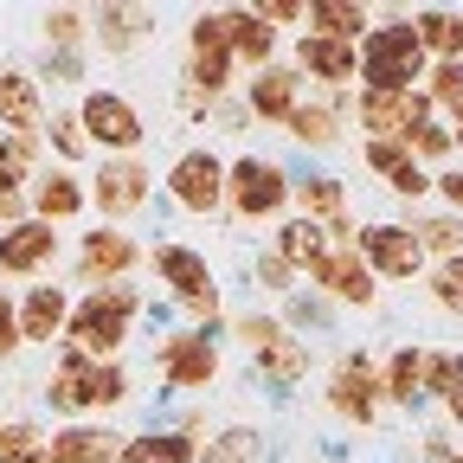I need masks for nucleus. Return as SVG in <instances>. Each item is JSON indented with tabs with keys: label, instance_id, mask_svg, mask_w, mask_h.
<instances>
[{
	"label": "nucleus",
	"instance_id": "obj_38",
	"mask_svg": "<svg viewBox=\"0 0 463 463\" xmlns=\"http://www.w3.org/2000/svg\"><path fill=\"white\" fill-rule=\"evenodd\" d=\"M45 425L39 419H0V463H39L45 457Z\"/></svg>",
	"mask_w": 463,
	"mask_h": 463
},
{
	"label": "nucleus",
	"instance_id": "obj_5",
	"mask_svg": "<svg viewBox=\"0 0 463 463\" xmlns=\"http://www.w3.org/2000/svg\"><path fill=\"white\" fill-rule=\"evenodd\" d=\"M148 367H155V380H161L167 392L200 399V392L219 386L225 354H219V335H206V328H167V335L148 347Z\"/></svg>",
	"mask_w": 463,
	"mask_h": 463
},
{
	"label": "nucleus",
	"instance_id": "obj_40",
	"mask_svg": "<svg viewBox=\"0 0 463 463\" xmlns=\"http://www.w3.org/2000/svg\"><path fill=\"white\" fill-rule=\"evenodd\" d=\"M425 97H431V109H444L450 123H457V116H463V58L425 71Z\"/></svg>",
	"mask_w": 463,
	"mask_h": 463
},
{
	"label": "nucleus",
	"instance_id": "obj_55",
	"mask_svg": "<svg viewBox=\"0 0 463 463\" xmlns=\"http://www.w3.org/2000/svg\"><path fill=\"white\" fill-rule=\"evenodd\" d=\"M450 136H457V155H463V116H457V123H450Z\"/></svg>",
	"mask_w": 463,
	"mask_h": 463
},
{
	"label": "nucleus",
	"instance_id": "obj_43",
	"mask_svg": "<svg viewBox=\"0 0 463 463\" xmlns=\"http://www.w3.org/2000/svg\"><path fill=\"white\" fill-rule=\"evenodd\" d=\"M405 148H412V161H419V167H431V161L457 155V136H450V123H438V116H431V123H425L412 142H405Z\"/></svg>",
	"mask_w": 463,
	"mask_h": 463
},
{
	"label": "nucleus",
	"instance_id": "obj_18",
	"mask_svg": "<svg viewBox=\"0 0 463 463\" xmlns=\"http://www.w3.org/2000/svg\"><path fill=\"white\" fill-rule=\"evenodd\" d=\"M58 251H65L58 225L20 219V225H7V232H0V277H52Z\"/></svg>",
	"mask_w": 463,
	"mask_h": 463
},
{
	"label": "nucleus",
	"instance_id": "obj_35",
	"mask_svg": "<svg viewBox=\"0 0 463 463\" xmlns=\"http://www.w3.org/2000/svg\"><path fill=\"white\" fill-rule=\"evenodd\" d=\"M39 33H45V52H84L90 45V7H45Z\"/></svg>",
	"mask_w": 463,
	"mask_h": 463
},
{
	"label": "nucleus",
	"instance_id": "obj_44",
	"mask_svg": "<svg viewBox=\"0 0 463 463\" xmlns=\"http://www.w3.org/2000/svg\"><path fill=\"white\" fill-rule=\"evenodd\" d=\"M33 78H39V84H65V90H78V84H84V52H45Z\"/></svg>",
	"mask_w": 463,
	"mask_h": 463
},
{
	"label": "nucleus",
	"instance_id": "obj_4",
	"mask_svg": "<svg viewBox=\"0 0 463 463\" xmlns=\"http://www.w3.org/2000/svg\"><path fill=\"white\" fill-rule=\"evenodd\" d=\"M71 109H78V129H84V142H90L97 161H129V155H142V142H148V116L136 109L129 90L84 84Z\"/></svg>",
	"mask_w": 463,
	"mask_h": 463
},
{
	"label": "nucleus",
	"instance_id": "obj_36",
	"mask_svg": "<svg viewBox=\"0 0 463 463\" xmlns=\"http://www.w3.org/2000/svg\"><path fill=\"white\" fill-rule=\"evenodd\" d=\"M258 450H264L258 425H219V431L200 444V463H258Z\"/></svg>",
	"mask_w": 463,
	"mask_h": 463
},
{
	"label": "nucleus",
	"instance_id": "obj_24",
	"mask_svg": "<svg viewBox=\"0 0 463 463\" xmlns=\"http://www.w3.org/2000/svg\"><path fill=\"white\" fill-rule=\"evenodd\" d=\"M309 367H316V347H309V335H277V341H264L258 354H251V373L264 380V386H277V392H289V386H303L309 380Z\"/></svg>",
	"mask_w": 463,
	"mask_h": 463
},
{
	"label": "nucleus",
	"instance_id": "obj_41",
	"mask_svg": "<svg viewBox=\"0 0 463 463\" xmlns=\"http://www.w3.org/2000/svg\"><path fill=\"white\" fill-rule=\"evenodd\" d=\"M245 277H251V289H264V297H277V303H283V297H297V283H303L277 251H258V258L245 264Z\"/></svg>",
	"mask_w": 463,
	"mask_h": 463
},
{
	"label": "nucleus",
	"instance_id": "obj_19",
	"mask_svg": "<svg viewBox=\"0 0 463 463\" xmlns=\"http://www.w3.org/2000/svg\"><path fill=\"white\" fill-rule=\"evenodd\" d=\"M45 84L26 71V65H7L0 71V136H45Z\"/></svg>",
	"mask_w": 463,
	"mask_h": 463
},
{
	"label": "nucleus",
	"instance_id": "obj_33",
	"mask_svg": "<svg viewBox=\"0 0 463 463\" xmlns=\"http://www.w3.org/2000/svg\"><path fill=\"white\" fill-rule=\"evenodd\" d=\"M270 251H277V258H283L289 270L303 277V270H309V264H316V258L328 251V225H316V219H297V213H289V219L277 225V239H270Z\"/></svg>",
	"mask_w": 463,
	"mask_h": 463
},
{
	"label": "nucleus",
	"instance_id": "obj_7",
	"mask_svg": "<svg viewBox=\"0 0 463 463\" xmlns=\"http://www.w3.org/2000/svg\"><path fill=\"white\" fill-rule=\"evenodd\" d=\"M232 78H239V58L225 45V26L219 14H194L187 20V45H181V84L200 90L206 103L232 97Z\"/></svg>",
	"mask_w": 463,
	"mask_h": 463
},
{
	"label": "nucleus",
	"instance_id": "obj_52",
	"mask_svg": "<svg viewBox=\"0 0 463 463\" xmlns=\"http://www.w3.org/2000/svg\"><path fill=\"white\" fill-rule=\"evenodd\" d=\"M425 463H463V450H450V438H425Z\"/></svg>",
	"mask_w": 463,
	"mask_h": 463
},
{
	"label": "nucleus",
	"instance_id": "obj_12",
	"mask_svg": "<svg viewBox=\"0 0 463 463\" xmlns=\"http://www.w3.org/2000/svg\"><path fill=\"white\" fill-rule=\"evenodd\" d=\"M361 264L380 277V283H412L425 277V245H419V232L405 225V219H373L361 225Z\"/></svg>",
	"mask_w": 463,
	"mask_h": 463
},
{
	"label": "nucleus",
	"instance_id": "obj_23",
	"mask_svg": "<svg viewBox=\"0 0 463 463\" xmlns=\"http://www.w3.org/2000/svg\"><path fill=\"white\" fill-rule=\"evenodd\" d=\"M123 438H129V431H116V425H103V419H78V425H58V431L45 438V450H52V463H116Z\"/></svg>",
	"mask_w": 463,
	"mask_h": 463
},
{
	"label": "nucleus",
	"instance_id": "obj_34",
	"mask_svg": "<svg viewBox=\"0 0 463 463\" xmlns=\"http://www.w3.org/2000/svg\"><path fill=\"white\" fill-rule=\"evenodd\" d=\"M45 155H52L58 167H84V161H90V142H84V129H78V109H52V116H45Z\"/></svg>",
	"mask_w": 463,
	"mask_h": 463
},
{
	"label": "nucleus",
	"instance_id": "obj_32",
	"mask_svg": "<svg viewBox=\"0 0 463 463\" xmlns=\"http://www.w3.org/2000/svg\"><path fill=\"white\" fill-rule=\"evenodd\" d=\"M412 33H419V45H425L431 65L463 58V14H457V7H419V14H412Z\"/></svg>",
	"mask_w": 463,
	"mask_h": 463
},
{
	"label": "nucleus",
	"instance_id": "obj_15",
	"mask_svg": "<svg viewBox=\"0 0 463 463\" xmlns=\"http://www.w3.org/2000/svg\"><path fill=\"white\" fill-rule=\"evenodd\" d=\"M26 213L39 219V225H78L84 213H90V181L78 167H58V161H45L33 181H26Z\"/></svg>",
	"mask_w": 463,
	"mask_h": 463
},
{
	"label": "nucleus",
	"instance_id": "obj_31",
	"mask_svg": "<svg viewBox=\"0 0 463 463\" xmlns=\"http://www.w3.org/2000/svg\"><path fill=\"white\" fill-rule=\"evenodd\" d=\"M380 399L386 405H419L425 399V347H392L380 361Z\"/></svg>",
	"mask_w": 463,
	"mask_h": 463
},
{
	"label": "nucleus",
	"instance_id": "obj_16",
	"mask_svg": "<svg viewBox=\"0 0 463 463\" xmlns=\"http://www.w3.org/2000/svg\"><path fill=\"white\" fill-rule=\"evenodd\" d=\"M303 84H322V90H354L361 84V45H341V39H322V33H303L283 58Z\"/></svg>",
	"mask_w": 463,
	"mask_h": 463
},
{
	"label": "nucleus",
	"instance_id": "obj_8",
	"mask_svg": "<svg viewBox=\"0 0 463 463\" xmlns=\"http://www.w3.org/2000/svg\"><path fill=\"white\" fill-rule=\"evenodd\" d=\"M322 405L341 419V425H354V431H373L380 425V361H367L361 347H341V361L328 367V386H322Z\"/></svg>",
	"mask_w": 463,
	"mask_h": 463
},
{
	"label": "nucleus",
	"instance_id": "obj_49",
	"mask_svg": "<svg viewBox=\"0 0 463 463\" xmlns=\"http://www.w3.org/2000/svg\"><path fill=\"white\" fill-rule=\"evenodd\" d=\"M431 194L444 200V213H457V219H463V167H444V174H431Z\"/></svg>",
	"mask_w": 463,
	"mask_h": 463
},
{
	"label": "nucleus",
	"instance_id": "obj_30",
	"mask_svg": "<svg viewBox=\"0 0 463 463\" xmlns=\"http://www.w3.org/2000/svg\"><path fill=\"white\" fill-rule=\"evenodd\" d=\"M129 392H136V380H129V367H123V361H90V367H84V419H109V412H123Z\"/></svg>",
	"mask_w": 463,
	"mask_h": 463
},
{
	"label": "nucleus",
	"instance_id": "obj_53",
	"mask_svg": "<svg viewBox=\"0 0 463 463\" xmlns=\"http://www.w3.org/2000/svg\"><path fill=\"white\" fill-rule=\"evenodd\" d=\"M438 270H444V277H450V283L463 289V258H450V264H438Z\"/></svg>",
	"mask_w": 463,
	"mask_h": 463
},
{
	"label": "nucleus",
	"instance_id": "obj_3",
	"mask_svg": "<svg viewBox=\"0 0 463 463\" xmlns=\"http://www.w3.org/2000/svg\"><path fill=\"white\" fill-rule=\"evenodd\" d=\"M431 58L412 33V14L386 7L373 14V33L361 39V90H425Z\"/></svg>",
	"mask_w": 463,
	"mask_h": 463
},
{
	"label": "nucleus",
	"instance_id": "obj_25",
	"mask_svg": "<svg viewBox=\"0 0 463 463\" xmlns=\"http://www.w3.org/2000/svg\"><path fill=\"white\" fill-rule=\"evenodd\" d=\"M155 33V7H90V39L109 58H129Z\"/></svg>",
	"mask_w": 463,
	"mask_h": 463
},
{
	"label": "nucleus",
	"instance_id": "obj_14",
	"mask_svg": "<svg viewBox=\"0 0 463 463\" xmlns=\"http://www.w3.org/2000/svg\"><path fill=\"white\" fill-rule=\"evenodd\" d=\"M431 116H438V109H431L425 90H361L354 123L367 129V142H412Z\"/></svg>",
	"mask_w": 463,
	"mask_h": 463
},
{
	"label": "nucleus",
	"instance_id": "obj_11",
	"mask_svg": "<svg viewBox=\"0 0 463 463\" xmlns=\"http://www.w3.org/2000/svg\"><path fill=\"white\" fill-rule=\"evenodd\" d=\"M303 277H309V289H316L322 303H341V309H373L380 303V277L361 264V245H335L328 239V251Z\"/></svg>",
	"mask_w": 463,
	"mask_h": 463
},
{
	"label": "nucleus",
	"instance_id": "obj_45",
	"mask_svg": "<svg viewBox=\"0 0 463 463\" xmlns=\"http://www.w3.org/2000/svg\"><path fill=\"white\" fill-rule=\"evenodd\" d=\"M206 129H219V136H232V142H239V136L251 129V109H245L239 97H219V103L206 109Z\"/></svg>",
	"mask_w": 463,
	"mask_h": 463
},
{
	"label": "nucleus",
	"instance_id": "obj_27",
	"mask_svg": "<svg viewBox=\"0 0 463 463\" xmlns=\"http://www.w3.org/2000/svg\"><path fill=\"white\" fill-rule=\"evenodd\" d=\"M289 213L316 219V225L347 219V181H341V174H303V181L289 187Z\"/></svg>",
	"mask_w": 463,
	"mask_h": 463
},
{
	"label": "nucleus",
	"instance_id": "obj_28",
	"mask_svg": "<svg viewBox=\"0 0 463 463\" xmlns=\"http://www.w3.org/2000/svg\"><path fill=\"white\" fill-rule=\"evenodd\" d=\"M341 116L322 103V97H303L297 109H289V123H283V136L297 142V148H309V155H328V148H341Z\"/></svg>",
	"mask_w": 463,
	"mask_h": 463
},
{
	"label": "nucleus",
	"instance_id": "obj_1",
	"mask_svg": "<svg viewBox=\"0 0 463 463\" xmlns=\"http://www.w3.org/2000/svg\"><path fill=\"white\" fill-rule=\"evenodd\" d=\"M142 289L136 283H103V289H84L71 303V328H65V347H78L84 361H123V347L136 335V316H142Z\"/></svg>",
	"mask_w": 463,
	"mask_h": 463
},
{
	"label": "nucleus",
	"instance_id": "obj_13",
	"mask_svg": "<svg viewBox=\"0 0 463 463\" xmlns=\"http://www.w3.org/2000/svg\"><path fill=\"white\" fill-rule=\"evenodd\" d=\"M136 264H148V251L129 239L123 225H90V232H78V264H71V277H78L84 289L129 283V270H136Z\"/></svg>",
	"mask_w": 463,
	"mask_h": 463
},
{
	"label": "nucleus",
	"instance_id": "obj_46",
	"mask_svg": "<svg viewBox=\"0 0 463 463\" xmlns=\"http://www.w3.org/2000/svg\"><path fill=\"white\" fill-rule=\"evenodd\" d=\"M26 181H33V167L20 161L14 136H0V194H26Z\"/></svg>",
	"mask_w": 463,
	"mask_h": 463
},
{
	"label": "nucleus",
	"instance_id": "obj_54",
	"mask_svg": "<svg viewBox=\"0 0 463 463\" xmlns=\"http://www.w3.org/2000/svg\"><path fill=\"white\" fill-rule=\"evenodd\" d=\"M444 412H450V425H463V392H457V399H444Z\"/></svg>",
	"mask_w": 463,
	"mask_h": 463
},
{
	"label": "nucleus",
	"instance_id": "obj_37",
	"mask_svg": "<svg viewBox=\"0 0 463 463\" xmlns=\"http://www.w3.org/2000/svg\"><path fill=\"white\" fill-rule=\"evenodd\" d=\"M412 232H419L425 258H438V264L463 258V219H457V213H431V219H412Z\"/></svg>",
	"mask_w": 463,
	"mask_h": 463
},
{
	"label": "nucleus",
	"instance_id": "obj_39",
	"mask_svg": "<svg viewBox=\"0 0 463 463\" xmlns=\"http://www.w3.org/2000/svg\"><path fill=\"white\" fill-rule=\"evenodd\" d=\"M425 392L431 399L463 392V347H425Z\"/></svg>",
	"mask_w": 463,
	"mask_h": 463
},
{
	"label": "nucleus",
	"instance_id": "obj_21",
	"mask_svg": "<svg viewBox=\"0 0 463 463\" xmlns=\"http://www.w3.org/2000/svg\"><path fill=\"white\" fill-rule=\"evenodd\" d=\"M361 167L380 174L392 200H425V194H431V167H419L405 142H367V136H361Z\"/></svg>",
	"mask_w": 463,
	"mask_h": 463
},
{
	"label": "nucleus",
	"instance_id": "obj_6",
	"mask_svg": "<svg viewBox=\"0 0 463 463\" xmlns=\"http://www.w3.org/2000/svg\"><path fill=\"white\" fill-rule=\"evenodd\" d=\"M167 206L187 219H225V155L213 142H187L161 174Z\"/></svg>",
	"mask_w": 463,
	"mask_h": 463
},
{
	"label": "nucleus",
	"instance_id": "obj_10",
	"mask_svg": "<svg viewBox=\"0 0 463 463\" xmlns=\"http://www.w3.org/2000/svg\"><path fill=\"white\" fill-rule=\"evenodd\" d=\"M148 270L161 283V297L174 309H187V303H219V277H213V258L187 239H155L148 245Z\"/></svg>",
	"mask_w": 463,
	"mask_h": 463
},
{
	"label": "nucleus",
	"instance_id": "obj_51",
	"mask_svg": "<svg viewBox=\"0 0 463 463\" xmlns=\"http://www.w3.org/2000/svg\"><path fill=\"white\" fill-rule=\"evenodd\" d=\"M20 219H33V213H26V194H0V232L20 225Z\"/></svg>",
	"mask_w": 463,
	"mask_h": 463
},
{
	"label": "nucleus",
	"instance_id": "obj_42",
	"mask_svg": "<svg viewBox=\"0 0 463 463\" xmlns=\"http://www.w3.org/2000/svg\"><path fill=\"white\" fill-rule=\"evenodd\" d=\"M232 335H239L245 354H258L264 341H277V335H283V316H277V309H245V316H232Z\"/></svg>",
	"mask_w": 463,
	"mask_h": 463
},
{
	"label": "nucleus",
	"instance_id": "obj_48",
	"mask_svg": "<svg viewBox=\"0 0 463 463\" xmlns=\"http://www.w3.org/2000/svg\"><path fill=\"white\" fill-rule=\"evenodd\" d=\"M20 309H14V297H7V289H0V367H7V361H20Z\"/></svg>",
	"mask_w": 463,
	"mask_h": 463
},
{
	"label": "nucleus",
	"instance_id": "obj_29",
	"mask_svg": "<svg viewBox=\"0 0 463 463\" xmlns=\"http://www.w3.org/2000/svg\"><path fill=\"white\" fill-rule=\"evenodd\" d=\"M309 33L322 39H341V45H361L373 33V7H361V0H309Z\"/></svg>",
	"mask_w": 463,
	"mask_h": 463
},
{
	"label": "nucleus",
	"instance_id": "obj_47",
	"mask_svg": "<svg viewBox=\"0 0 463 463\" xmlns=\"http://www.w3.org/2000/svg\"><path fill=\"white\" fill-rule=\"evenodd\" d=\"M258 20H264L270 33H283V26H303V20H309V0H258Z\"/></svg>",
	"mask_w": 463,
	"mask_h": 463
},
{
	"label": "nucleus",
	"instance_id": "obj_9",
	"mask_svg": "<svg viewBox=\"0 0 463 463\" xmlns=\"http://www.w3.org/2000/svg\"><path fill=\"white\" fill-rule=\"evenodd\" d=\"M148 200H155V167L142 155L97 161V174H90V213H97V225H129V219L148 213Z\"/></svg>",
	"mask_w": 463,
	"mask_h": 463
},
{
	"label": "nucleus",
	"instance_id": "obj_50",
	"mask_svg": "<svg viewBox=\"0 0 463 463\" xmlns=\"http://www.w3.org/2000/svg\"><path fill=\"white\" fill-rule=\"evenodd\" d=\"M431 303H438V309H450V316H463V289H457L444 270H431Z\"/></svg>",
	"mask_w": 463,
	"mask_h": 463
},
{
	"label": "nucleus",
	"instance_id": "obj_26",
	"mask_svg": "<svg viewBox=\"0 0 463 463\" xmlns=\"http://www.w3.org/2000/svg\"><path fill=\"white\" fill-rule=\"evenodd\" d=\"M116 463H200V438L174 431V425H148V431H129Z\"/></svg>",
	"mask_w": 463,
	"mask_h": 463
},
{
	"label": "nucleus",
	"instance_id": "obj_22",
	"mask_svg": "<svg viewBox=\"0 0 463 463\" xmlns=\"http://www.w3.org/2000/svg\"><path fill=\"white\" fill-rule=\"evenodd\" d=\"M219 26H225V45L239 58V71H264L283 58V33H270L258 20V7H219Z\"/></svg>",
	"mask_w": 463,
	"mask_h": 463
},
{
	"label": "nucleus",
	"instance_id": "obj_20",
	"mask_svg": "<svg viewBox=\"0 0 463 463\" xmlns=\"http://www.w3.org/2000/svg\"><path fill=\"white\" fill-rule=\"evenodd\" d=\"M239 103L251 109V123H270V129H283V123H289V109L303 103V78H297V71H289L283 58H277V65H264V71H251V78H245Z\"/></svg>",
	"mask_w": 463,
	"mask_h": 463
},
{
	"label": "nucleus",
	"instance_id": "obj_17",
	"mask_svg": "<svg viewBox=\"0 0 463 463\" xmlns=\"http://www.w3.org/2000/svg\"><path fill=\"white\" fill-rule=\"evenodd\" d=\"M71 283H26V297H14L20 309V341L26 347H65L71 328Z\"/></svg>",
	"mask_w": 463,
	"mask_h": 463
},
{
	"label": "nucleus",
	"instance_id": "obj_2",
	"mask_svg": "<svg viewBox=\"0 0 463 463\" xmlns=\"http://www.w3.org/2000/svg\"><path fill=\"white\" fill-rule=\"evenodd\" d=\"M289 187H297V174L277 155H258V148L225 155V219L232 225H283Z\"/></svg>",
	"mask_w": 463,
	"mask_h": 463
}]
</instances>
